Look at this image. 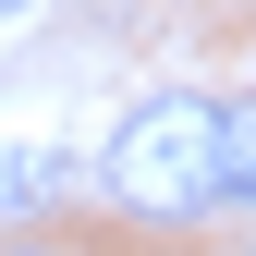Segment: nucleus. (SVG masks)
Returning <instances> with one entry per match:
<instances>
[{
    "label": "nucleus",
    "instance_id": "obj_4",
    "mask_svg": "<svg viewBox=\"0 0 256 256\" xmlns=\"http://www.w3.org/2000/svg\"><path fill=\"white\" fill-rule=\"evenodd\" d=\"M0 256H98V244H86V232H12Z\"/></svg>",
    "mask_w": 256,
    "mask_h": 256
},
{
    "label": "nucleus",
    "instance_id": "obj_6",
    "mask_svg": "<svg viewBox=\"0 0 256 256\" xmlns=\"http://www.w3.org/2000/svg\"><path fill=\"white\" fill-rule=\"evenodd\" d=\"M244 256H256V244H244Z\"/></svg>",
    "mask_w": 256,
    "mask_h": 256
},
{
    "label": "nucleus",
    "instance_id": "obj_3",
    "mask_svg": "<svg viewBox=\"0 0 256 256\" xmlns=\"http://www.w3.org/2000/svg\"><path fill=\"white\" fill-rule=\"evenodd\" d=\"M220 208H256V98L220 110Z\"/></svg>",
    "mask_w": 256,
    "mask_h": 256
},
{
    "label": "nucleus",
    "instance_id": "obj_1",
    "mask_svg": "<svg viewBox=\"0 0 256 256\" xmlns=\"http://www.w3.org/2000/svg\"><path fill=\"white\" fill-rule=\"evenodd\" d=\"M98 183H110L122 220H146V232H196V220L220 208V98H183L171 86V98L122 110Z\"/></svg>",
    "mask_w": 256,
    "mask_h": 256
},
{
    "label": "nucleus",
    "instance_id": "obj_5",
    "mask_svg": "<svg viewBox=\"0 0 256 256\" xmlns=\"http://www.w3.org/2000/svg\"><path fill=\"white\" fill-rule=\"evenodd\" d=\"M24 12H37V0H0V24H24Z\"/></svg>",
    "mask_w": 256,
    "mask_h": 256
},
{
    "label": "nucleus",
    "instance_id": "obj_2",
    "mask_svg": "<svg viewBox=\"0 0 256 256\" xmlns=\"http://www.w3.org/2000/svg\"><path fill=\"white\" fill-rule=\"evenodd\" d=\"M74 146H0V232H49V208H74Z\"/></svg>",
    "mask_w": 256,
    "mask_h": 256
}]
</instances>
